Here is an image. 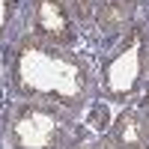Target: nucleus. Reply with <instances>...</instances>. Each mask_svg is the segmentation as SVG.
<instances>
[{
  "label": "nucleus",
  "mask_w": 149,
  "mask_h": 149,
  "mask_svg": "<svg viewBox=\"0 0 149 149\" xmlns=\"http://www.w3.org/2000/svg\"><path fill=\"white\" fill-rule=\"evenodd\" d=\"M116 137H119L122 149H143L149 140V122L137 113H125L116 125Z\"/></svg>",
  "instance_id": "nucleus-2"
},
{
  "label": "nucleus",
  "mask_w": 149,
  "mask_h": 149,
  "mask_svg": "<svg viewBox=\"0 0 149 149\" xmlns=\"http://www.w3.org/2000/svg\"><path fill=\"white\" fill-rule=\"evenodd\" d=\"M131 15V0H107L98 6V24L104 30H116L122 27V21Z\"/></svg>",
  "instance_id": "nucleus-3"
},
{
  "label": "nucleus",
  "mask_w": 149,
  "mask_h": 149,
  "mask_svg": "<svg viewBox=\"0 0 149 149\" xmlns=\"http://www.w3.org/2000/svg\"><path fill=\"white\" fill-rule=\"evenodd\" d=\"M98 149H119V146H113V143H110V140H104V143L98 146Z\"/></svg>",
  "instance_id": "nucleus-4"
},
{
  "label": "nucleus",
  "mask_w": 149,
  "mask_h": 149,
  "mask_svg": "<svg viewBox=\"0 0 149 149\" xmlns=\"http://www.w3.org/2000/svg\"><path fill=\"white\" fill-rule=\"evenodd\" d=\"M36 24L45 36H51L54 42H69V15L60 0H39L36 3Z\"/></svg>",
  "instance_id": "nucleus-1"
}]
</instances>
